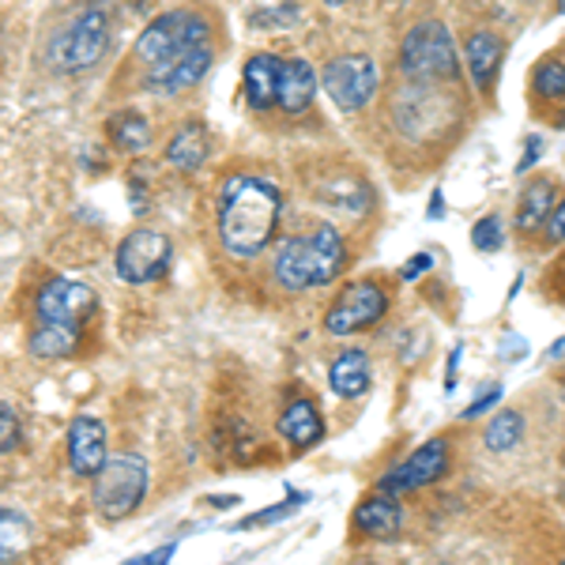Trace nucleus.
Masks as SVG:
<instances>
[{
    "instance_id": "obj_10",
    "label": "nucleus",
    "mask_w": 565,
    "mask_h": 565,
    "mask_svg": "<svg viewBox=\"0 0 565 565\" xmlns=\"http://www.w3.org/2000/svg\"><path fill=\"white\" fill-rule=\"evenodd\" d=\"M34 309H39V321L79 328L98 309V295L87 282L57 276V279L42 282L39 298H34Z\"/></svg>"
},
{
    "instance_id": "obj_9",
    "label": "nucleus",
    "mask_w": 565,
    "mask_h": 565,
    "mask_svg": "<svg viewBox=\"0 0 565 565\" xmlns=\"http://www.w3.org/2000/svg\"><path fill=\"white\" fill-rule=\"evenodd\" d=\"M388 309V295L377 282H351L340 298L332 302V309L324 313V332L328 335H351L362 328L377 324Z\"/></svg>"
},
{
    "instance_id": "obj_42",
    "label": "nucleus",
    "mask_w": 565,
    "mask_h": 565,
    "mask_svg": "<svg viewBox=\"0 0 565 565\" xmlns=\"http://www.w3.org/2000/svg\"><path fill=\"white\" fill-rule=\"evenodd\" d=\"M558 125H562V129H565V109H562V114H558Z\"/></svg>"
},
{
    "instance_id": "obj_30",
    "label": "nucleus",
    "mask_w": 565,
    "mask_h": 565,
    "mask_svg": "<svg viewBox=\"0 0 565 565\" xmlns=\"http://www.w3.org/2000/svg\"><path fill=\"white\" fill-rule=\"evenodd\" d=\"M20 418H15L12 412V404H0V452H12V449H20Z\"/></svg>"
},
{
    "instance_id": "obj_14",
    "label": "nucleus",
    "mask_w": 565,
    "mask_h": 565,
    "mask_svg": "<svg viewBox=\"0 0 565 565\" xmlns=\"http://www.w3.org/2000/svg\"><path fill=\"white\" fill-rule=\"evenodd\" d=\"M279 79H282V61L271 53H257V57L245 61L242 68V87L253 109H271L279 106Z\"/></svg>"
},
{
    "instance_id": "obj_38",
    "label": "nucleus",
    "mask_w": 565,
    "mask_h": 565,
    "mask_svg": "<svg viewBox=\"0 0 565 565\" xmlns=\"http://www.w3.org/2000/svg\"><path fill=\"white\" fill-rule=\"evenodd\" d=\"M426 218H430V223H434V218H445V193H441V189H434V193H430V207H426Z\"/></svg>"
},
{
    "instance_id": "obj_19",
    "label": "nucleus",
    "mask_w": 565,
    "mask_h": 565,
    "mask_svg": "<svg viewBox=\"0 0 565 565\" xmlns=\"http://www.w3.org/2000/svg\"><path fill=\"white\" fill-rule=\"evenodd\" d=\"M207 151H212L207 129L200 121H189V125H181L174 132V140L167 143V162L174 170H200L207 162Z\"/></svg>"
},
{
    "instance_id": "obj_33",
    "label": "nucleus",
    "mask_w": 565,
    "mask_h": 565,
    "mask_svg": "<svg viewBox=\"0 0 565 565\" xmlns=\"http://www.w3.org/2000/svg\"><path fill=\"white\" fill-rule=\"evenodd\" d=\"M546 242H551V245L565 242V200H562L558 207H554L551 218H546Z\"/></svg>"
},
{
    "instance_id": "obj_41",
    "label": "nucleus",
    "mask_w": 565,
    "mask_h": 565,
    "mask_svg": "<svg viewBox=\"0 0 565 565\" xmlns=\"http://www.w3.org/2000/svg\"><path fill=\"white\" fill-rule=\"evenodd\" d=\"M554 8H558V15H565V0H558V4H554Z\"/></svg>"
},
{
    "instance_id": "obj_24",
    "label": "nucleus",
    "mask_w": 565,
    "mask_h": 565,
    "mask_svg": "<svg viewBox=\"0 0 565 565\" xmlns=\"http://www.w3.org/2000/svg\"><path fill=\"white\" fill-rule=\"evenodd\" d=\"M26 543H31V524H26V516L20 509L4 505V513H0V558L15 562L26 551Z\"/></svg>"
},
{
    "instance_id": "obj_16",
    "label": "nucleus",
    "mask_w": 565,
    "mask_h": 565,
    "mask_svg": "<svg viewBox=\"0 0 565 565\" xmlns=\"http://www.w3.org/2000/svg\"><path fill=\"white\" fill-rule=\"evenodd\" d=\"M328 385L340 399H359L362 392L370 388V359L366 351L359 348H348L340 351L332 359V366H328Z\"/></svg>"
},
{
    "instance_id": "obj_22",
    "label": "nucleus",
    "mask_w": 565,
    "mask_h": 565,
    "mask_svg": "<svg viewBox=\"0 0 565 565\" xmlns=\"http://www.w3.org/2000/svg\"><path fill=\"white\" fill-rule=\"evenodd\" d=\"M554 200H558V193H554L551 181H532L521 196V207H516V231H540L554 212Z\"/></svg>"
},
{
    "instance_id": "obj_13",
    "label": "nucleus",
    "mask_w": 565,
    "mask_h": 565,
    "mask_svg": "<svg viewBox=\"0 0 565 565\" xmlns=\"http://www.w3.org/2000/svg\"><path fill=\"white\" fill-rule=\"evenodd\" d=\"M106 445H109L106 426L90 415H79L76 423L68 426V468L84 479H95L109 460Z\"/></svg>"
},
{
    "instance_id": "obj_18",
    "label": "nucleus",
    "mask_w": 565,
    "mask_h": 565,
    "mask_svg": "<svg viewBox=\"0 0 565 565\" xmlns=\"http://www.w3.org/2000/svg\"><path fill=\"white\" fill-rule=\"evenodd\" d=\"M313 95H317L313 65L302 57L287 61V65H282V79H279V109H287V114H306Z\"/></svg>"
},
{
    "instance_id": "obj_2",
    "label": "nucleus",
    "mask_w": 565,
    "mask_h": 565,
    "mask_svg": "<svg viewBox=\"0 0 565 565\" xmlns=\"http://www.w3.org/2000/svg\"><path fill=\"white\" fill-rule=\"evenodd\" d=\"M343 238L332 223L313 226L302 238H287L271 257V279L282 290H309V287H324L340 276L343 268Z\"/></svg>"
},
{
    "instance_id": "obj_21",
    "label": "nucleus",
    "mask_w": 565,
    "mask_h": 565,
    "mask_svg": "<svg viewBox=\"0 0 565 565\" xmlns=\"http://www.w3.org/2000/svg\"><path fill=\"white\" fill-rule=\"evenodd\" d=\"M76 343H79V328L39 321L31 340H26V348H31L34 359H65V354L76 351Z\"/></svg>"
},
{
    "instance_id": "obj_5",
    "label": "nucleus",
    "mask_w": 565,
    "mask_h": 565,
    "mask_svg": "<svg viewBox=\"0 0 565 565\" xmlns=\"http://www.w3.org/2000/svg\"><path fill=\"white\" fill-rule=\"evenodd\" d=\"M143 494H148V460L143 457H114L95 476L90 487V501H95L98 516L106 521H125L140 509Z\"/></svg>"
},
{
    "instance_id": "obj_15",
    "label": "nucleus",
    "mask_w": 565,
    "mask_h": 565,
    "mask_svg": "<svg viewBox=\"0 0 565 565\" xmlns=\"http://www.w3.org/2000/svg\"><path fill=\"white\" fill-rule=\"evenodd\" d=\"M399 524H404V509L396 505V494H385V490L359 501L354 509V527L370 540H396Z\"/></svg>"
},
{
    "instance_id": "obj_23",
    "label": "nucleus",
    "mask_w": 565,
    "mask_h": 565,
    "mask_svg": "<svg viewBox=\"0 0 565 565\" xmlns=\"http://www.w3.org/2000/svg\"><path fill=\"white\" fill-rule=\"evenodd\" d=\"M109 140L121 151H143L151 143V125L148 117H140L136 109H121L109 117Z\"/></svg>"
},
{
    "instance_id": "obj_17",
    "label": "nucleus",
    "mask_w": 565,
    "mask_h": 565,
    "mask_svg": "<svg viewBox=\"0 0 565 565\" xmlns=\"http://www.w3.org/2000/svg\"><path fill=\"white\" fill-rule=\"evenodd\" d=\"M279 437H287L295 449H309L324 437V423L317 415L313 399H295V404L282 407L279 415Z\"/></svg>"
},
{
    "instance_id": "obj_29",
    "label": "nucleus",
    "mask_w": 565,
    "mask_h": 565,
    "mask_svg": "<svg viewBox=\"0 0 565 565\" xmlns=\"http://www.w3.org/2000/svg\"><path fill=\"white\" fill-rule=\"evenodd\" d=\"M298 15H302V8L290 0V4H276V8H260V12H253V26H260V31H287V26L298 23Z\"/></svg>"
},
{
    "instance_id": "obj_7",
    "label": "nucleus",
    "mask_w": 565,
    "mask_h": 565,
    "mask_svg": "<svg viewBox=\"0 0 565 565\" xmlns=\"http://www.w3.org/2000/svg\"><path fill=\"white\" fill-rule=\"evenodd\" d=\"M207 34H212V26H207V20H200L196 12H167L143 26V34L136 39V57L143 65H159V61L189 50V45L207 42Z\"/></svg>"
},
{
    "instance_id": "obj_28",
    "label": "nucleus",
    "mask_w": 565,
    "mask_h": 565,
    "mask_svg": "<svg viewBox=\"0 0 565 565\" xmlns=\"http://www.w3.org/2000/svg\"><path fill=\"white\" fill-rule=\"evenodd\" d=\"M471 245L479 253H498L505 245V223L501 215H482L476 226H471Z\"/></svg>"
},
{
    "instance_id": "obj_6",
    "label": "nucleus",
    "mask_w": 565,
    "mask_h": 565,
    "mask_svg": "<svg viewBox=\"0 0 565 565\" xmlns=\"http://www.w3.org/2000/svg\"><path fill=\"white\" fill-rule=\"evenodd\" d=\"M377 84H381L377 61L366 57V53H343V57H332L321 68L324 95L332 98L343 114H354V109L370 106V98L377 95Z\"/></svg>"
},
{
    "instance_id": "obj_32",
    "label": "nucleus",
    "mask_w": 565,
    "mask_h": 565,
    "mask_svg": "<svg viewBox=\"0 0 565 565\" xmlns=\"http://www.w3.org/2000/svg\"><path fill=\"white\" fill-rule=\"evenodd\" d=\"M498 404H501V385L490 388V392H482L476 404H468V412H460V418H479V415H487L490 407H498Z\"/></svg>"
},
{
    "instance_id": "obj_20",
    "label": "nucleus",
    "mask_w": 565,
    "mask_h": 565,
    "mask_svg": "<svg viewBox=\"0 0 565 565\" xmlns=\"http://www.w3.org/2000/svg\"><path fill=\"white\" fill-rule=\"evenodd\" d=\"M501 68V39L490 31H476L468 39V72L479 90H490Z\"/></svg>"
},
{
    "instance_id": "obj_35",
    "label": "nucleus",
    "mask_w": 565,
    "mask_h": 565,
    "mask_svg": "<svg viewBox=\"0 0 565 565\" xmlns=\"http://www.w3.org/2000/svg\"><path fill=\"white\" fill-rule=\"evenodd\" d=\"M430 268H434V257H430V253H415L412 264H404V271H399V276H404L407 282H415L418 276H423V271H430Z\"/></svg>"
},
{
    "instance_id": "obj_3",
    "label": "nucleus",
    "mask_w": 565,
    "mask_h": 565,
    "mask_svg": "<svg viewBox=\"0 0 565 565\" xmlns=\"http://www.w3.org/2000/svg\"><path fill=\"white\" fill-rule=\"evenodd\" d=\"M106 45H109L106 12H98V8H84V12L72 15V20L53 34L45 57H50V65L57 72H84V68H95L98 61H103Z\"/></svg>"
},
{
    "instance_id": "obj_37",
    "label": "nucleus",
    "mask_w": 565,
    "mask_h": 565,
    "mask_svg": "<svg viewBox=\"0 0 565 565\" xmlns=\"http://www.w3.org/2000/svg\"><path fill=\"white\" fill-rule=\"evenodd\" d=\"M174 551H178V546H174V543H167V546H159V551H151V554H140V558H132V562H140V565L170 562V558H174Z\"/></svg>"
},
{
    "instance_id": "obj_4",
    "label": "nucleus",
    "mask_w": 565,
    "mask_h": 565,
    "mask_svg": "<svg viewBox=\"0 0 565 565\" xmlns=\"http://www.w3.org/2000/svg\"><path fill=\"white\" fill-rule=\"evenodd\" d=\"M399 68L412 79H457V45H452L449 26L441 20H423L407 31L399 45Z\"/></svg>"
},
{
    "instance_id": "obj_40",
    "label": "nucleus",
    "mask_w": 565,
    "mask_h": 565,
    "mask_svg": "<svg viewBox=\"0 0 565 565\" xmlns=\"http://www.w3.org/2000/svg\"><path fill=\"white\" fill-rule=\"evenodd\" d=\"M328 8H340V4H348V0H324Z\"/></svg>"
},
{
    "instance_id": "obj_25",
    "label": "nucleus",
    "mask_w": 565,
    "mask_h": 565,
    "mask_svg": "<svg viewBox=\"0 0 565 565\" xmlns=\"http://www.w3.org/2000/svg\"><path fill=\"white\" fill-rule=\"evenodd\" d=\"M524 437V415L521 412H498L487 426V449L490 452H509L516 449V441Z\"/></svg>"
},
{
    "instance_id": "obj_34",
    "label": "nucleus",
    "mask_w": 565,
    "mask_h": 565,
    "mask_svg": "<svg viewBox=\"0 0 565 565\" xmlns=\"http://www.w3.org/2000/svg\"><path fill=\"white\" fill-rule=\"evenodd\" d=\"M540 154H543V140H540V136H527V148L521 154V162H516V174H527V170L540 162Z\"/></svg>"
},
{
    "instance_id": "obj_39",
    "label": "nucleus",
    "mask_w": 565,
    "mask_h": 565,
    "mask_svg": "<svg viewBox=\"0 0 565 565\" xmlns=\"http://www.w3.org/2000/svg\"><path fill=\"white\" fill-rule=\"evenodd\" d=\"M562 348H565V335H562L558 343H551V359H558V354H562Z\"/></svg>"
},
{
    "instance_id": "obj_1",
    "label": "nucleus",
    "mask_w": 565,
    "mask_h": 565,
    "mask_svg": "<svg viewBox=\"0 0 565 565\" xmlns=\"http://www.w3.org/2000/svg\"><path fill=\"white\" fill-rule=\"evenodd\" d=\"M279 212H282V200L271 181L253 174L226 178L215 204V231L223 249L242 260L260 257L268 249V242L276 238Z\"/></svg>"
},
{
    "instance_id": "obj_26",
    "label": "nucleus",
    "mask_w": 565,
    "mask_h": 565,
    "mask_svg": "<svg viewBox=\"0 0 565 565\" xmlns=\"http://www.w3.org/2000/svg\"><path fill=\"white\" fill-rule=\"evenodd\" d=\"M302 505H306V494H295V490H287V501H279V505L264 509V513L245 516V521L238 524V532H245V527H268V524H279V521H287V516H295Z\"/></svg>"
},
{
    "instance_id": "obj_8",
    "label": "nucleus",
    "mask_w": 565,
    "mask_h": 565,
    "mask_svg": "<svg viewBox=\"0 0 565 565\" xmlns=\"http://www.w3.org/2000/svg\"><path fill=\"white\" fill-rule=\"evenodd\" d=\"M170 257H174V245L162 231H132L129 238L117 245V276L125 282H132V287H140V282H154L167 276L170 268Z\"/></svg>"
},
{
    "instance_id": "obj_12",
    "label": "nucleus",
    "mask_w": 565,
    "mask_h": 565,
    "mask_svg": "<svg viewBox=\"0 0 565 565\" xmlns=\"http://www.w3.org/2000/svg\"><path fill=\"white\" fill-rule=\"evenodd\" d=\"M445 468H449V441H445V437H434V441L418 445L404 463H396L392 471H385L381 490L399 498V494H407V490L430 487V482L445 476Z\"/></svg>"
},
{
    "instance_id": "obj_31",
    "label": "nucleus",
    "mask_w": 565,
    "mask_h": 565,
    "mask_svg": "<svg viewBox=\"0 0 565 565\" xmlns=\"http://www.w3.org/2000/svg\"><path fill=\"white\" fill-rule=\"evenodd\" d=\"M527 351H532V348H527V340H524V335H516V332H505V335H501V343H498V354L505 362H521Z\"/></svg>"
},
{
    "instance_id": "obj_27",
    "label": "nucleus",
    "mask_w": 565,
    "mask_h": 565,
    "mask_svg": "<svg viewBox=\"0 0 565 565\" xmlns=\"http://www.w3.org/2000/svg\"><path fill=\"white\" fill-rule=\"evenodd\" d=\"M532 87L540 98H562L565 95V61H543L532 76Z\"/></svg>"
},
{
    "instance_id": "obj_36",
    "label": "nucleus",
    "mask_w": 565,
    "mask_h": 565,
    "mask_svg": "<svg viewBox=\"0 0 565 565\" xmlns=\"http://www.w3.org/2000/svg\"><path fill=\"white\" fill-rule=\"evenodd\" d=\"M460 354H463V343H457L449 354V370H445V392H452L457 388V366H460Z\"/></svg>"
},
{
    "instance_id": "obj_11",
    "label": "nucleus",
    "mask_w": 565,
    "mask_h": 565,
    "mask_svg": "<svg viewBox=\"0 0 565 565\" xmlns=\"http://www.w3.org/2000/svg\"><path fill=\"white\" fill-rule=\"evenodd\" d=\"M215 53H212V42H200V45H189V50L174 53V57L159 61V65H151L148 72V87L151 95L159 98H174L181 90L196 87L200 79L207 76V68H212Z\"/></svg>"
}]
</instances>
